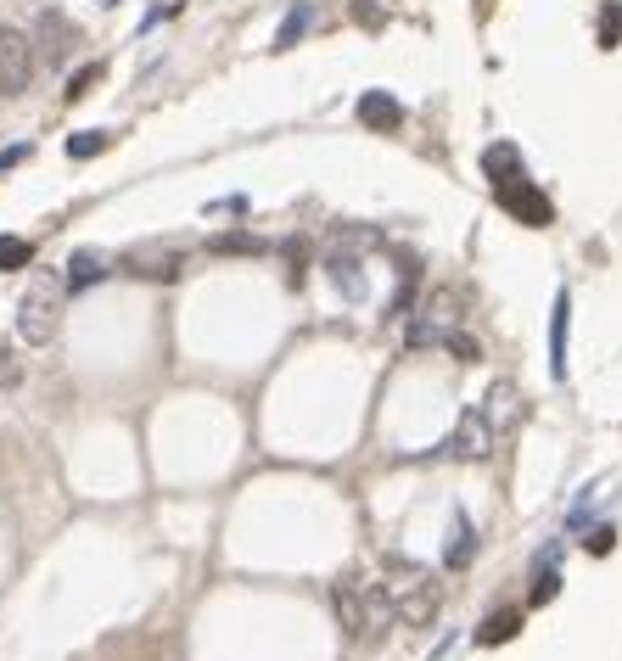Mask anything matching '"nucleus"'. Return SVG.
<instances>
[{
    "label": "nucleus",
    "mask_w": 622,
    "mask_h": 661,
    "mask_svg": "<svg viewBox=\"0 0 622 661\" xmlns=\"http://www.w3.org/2000/svg\"><path fill=\"white\" fill-rule=\"evenodd\" d=\"M101 6H118V0H101Z\"/></svg>",
    "instance_id": "obj_27"
},
{
    "label": "nucleus",
    "mask_w": 622,
    "mask_h": 661,
    "mask_svg": "<svg viewBox=\"0 0 622 661\" xmlns=\"http://www.w3.org/2000/svg\"><path fill=\"white\" fill-rule=\"evenodd\" d=\"M107 275H113V258L96 253V247H79V253H73L68 264H62V286H68L73 297L90 292V286H101Z\"/></svg>",
    "instance_id": "obj_8"
},
{
    "label": "nucleus",
    "mask_w": 622,
    "mask_h": 661,
    "mask_svg": "<svg viewBox=\"0 0 622 661\" xmlns=\"http://www.w3.org/2000/svg\"><path fill=\"white\" fill-rule=\"evenodd\" d=\"M482 421L494 426V432H505L510 421H516V409H522V393H516V381H494L488 387V398H482Z\"/></svg>",
    "instance_id": "obj_11"
},
{
    "label": "nucleus",
    "mask_w": 622,
    "mask_h": 661,
    "mask_svg": "<svg viewBox=\"0 0 622 661\" xmlns=\"http://www.w3.org/2000/svg\"><path fill=\"white\" fill-rule=\"evenodd\" d=\"M34 45H29V34L23 29H12V23H0V96L12 101V96H23L29 90V79H34Z\"/></svg>",
    "instance_id": "obj_3"
},
{
    "label": "nucleus",
    "mask_w": 622,
    "mask_h": 661,
    "mask_svg": "<svg viewBox=\"0 0 622 661\" xmlns=\"http://www.w3.org/2000/svg\"><path fill=\"white\" fill-rule=\"evenodd\" d=\"M617 40H622V6H617V0H611L606 12H600V45H606V51H611V45H617Z\"/></svg>",
    "instance_id": "obj_22"
},
{
    "label": "nucleus",
    "mask_w": 622,
    "mask_h": 661,
    "mask_svg": "<svg viewBox=\"0 0 622 661\" xmlns=\"http://www.w3.org/2000/svg\"><path fill=\"white\" fill-rule=\"evenodd\" d=\"M566 331H572V292H555V309H550V376L566 381Z\"/></svg>",
    "instance_id": "obj_10"
},
{
    "label": "nucleus",
    "mask_w": 622,
    "mask_h": 661,
    "mask_svg": "<svg viewBox=\"0 0 622 661\" xmlns=\"http://www.w3.org/2000/svg\"><path fill=\"white\" fill-rule=\"evenodd\" d=\"M23 157H29V146H6V152H0V169H17Z\"/></svg>",
    "instance_id": "obj_26"
},
{
    "label": "nucleus",
    "mask_w": 622,
    "mask_h": 661,
    "mask_svg": "<svg viewBox=\"0 0 622 661\" xmlns=\"http://www.w3.org/2000/svg\"><path fill=\"white\" fill-rule=\"evenodd\" d=\"M208 253L213 258H258L264 241H258L253 230H219V236H208Z\"/></svg>",
    "instance_id": "obj_14"
},
{
    "label": "nucleus",
    "mask_w": 622,
    "mask_h": 661,
    "mask_svg": "<svg viewBox=\"0 0 622 661\" xmlns=\"http://www.w3.org/2000/svg\"><path fill=\"white\" fill-rule=\"evenodd\" d=\"M443 449H449L454 460H482V454L494 449V426L482 421L477 404L460 409V421H454V432H449V443H443Z\"/></svg>",
    "instance_id": "obj_6"
},
{
    "label": "nucleus",
    "mask_w": 622,
    "mask_h": 661,
    "mask_svg": "<svg viewBox=\"0 0 622 661\" xmlns=\"http://www.w3.org/2000/svg\"><path fill=\"white\" fill-rule=\"evenodd\" d=\"M516 633H522V611H499V617L477 633V645H510Z\"/></svg>",
    "instance_id": "obj_16"
},
{
    "label": "nucleus",
    "mask_w": 622,
    "mask_h": 661,
    "mask_svg": "<svg viewBox=\"0 0 622 661\" xmlns=\"http://www.w3.org/2000/svg\"><path fill=\"white\" fill-rule=\"evenodd\" d=\"M29 264H34V241L0 236V269H29Z\"/></svg>",
    "instance_id": "obj_18"
},
{
    "label": "nucleus",
    "mask_w": 622,
    "mask_h": 661,
    "mask_svg": "<svg viewBox=\"0 0 622 661\" xmlns=\"http://www.w3.org/2000/svg\"><path fill=\"white\" fill-rule=\"evenodd\" d=\"M62 297H68L62 275H34V286L23 292V303H17V337L29 342V348L57 342V331H62Z\"/></svg>",
    "instance_id": "obj_2"
},
{
    "label": "nucleus",
    "mask_w": 622,
    "mask_h": 661,
    "mask_svg": "<svg viewBox=\"0 0 622 661\" xmlns=\"http://www.w3.org/2000/svg\"><path fill=\"white\" fill-rule=\"evenodd\" d=\"M611 544H617V533H611V527H594V533H589V555H606Z\"/></svg>",
    "instance_id": "obj_25"
},
{
    "label": "nucleus",
    "mask_w": 622,
    "mask_h": 661,
    "mask_svg": "<svg viewBox=\"0 0 622 661\" xmlns=\"http://www.w3.org/2000/svg\"><path fill=\"white\" fill-rule=\"evenodd\" d=\"M359 124L365 129H398L404 124V107H398L393 96H387V90H365V96H359Z\"/></svg>",
    "instance_id": "obj_12"
},
{
    "label": "nucleus",
    "mask_w": 622,
    "mask_h": 661,
    "mask_svg": "<svg viewBox=\"0 0 622 661\" xmlns=\"http://www.w3.org/2000/svg\"><path fill=\"white\" fill-rule=\"evenodd\" d=\"M180 253H129L124 269L129 275H141V281H180Z\"/></svg>",
    "instance_id": "obj_13"
},
{
    "label": "nucleus",
    "mask_w": 622,
    "mask_h": 661,
    "mask_svg": "<svg viewBox=\"0 0 622 661\" xmlns=\"http://www.w3.org/2000/svg\"><path fill=\"white\" fill-rule=\"evenodd\" d=\"M443 561H449V572H466V566H471V527H466V516L454 521V544H449Z\"/></svg>",
    "instance_id": "obj_19"
},
{
    "label": "nucleus",
    "mask_w": 622,
    "mask_h": 661,
    "mask_svg": "<svg viewBox=\"0 0 622 661\" xmlns=\"http://www.w3.org/2000/svg\"><path fill=\"white\" fill-rule=\"evenodd\" d=\"M382 589H387V600H393V617H404V622H432L438 617V583H432L426 566L404 561V555H387Z\"/></svg>",
    "instance_id": "obj_1"
},
{
    "label": "nucleus",
    "mask_w": 622,
    "mask_h": 661,
    "mask_svg": "<svg viewBox=\"0 0 622 661\" xmlns=\"http://www.w3.org/2000/svg\"><path fill=\"white\" fill-rule=\"evenodd\" d=\"M499 208L510 213V219H522V225H533V230H544L555 219V208H550V197L538 191L527 174H516V180H505L499 185Z\"/></svg>",
    "instance_id": "obj_4"
},
{
    "label": "nucleus",
    "mask_w": 622,
    "mask_h": 661,
    "mask_svg": "<svg viewBox=\"0 0 622 661\" xmlns=\"http://www.w3.org/2000/svg\"><path fill=\"white\" fill-rule=\"evenodd\" d=\"M309 23H314V12H309V6H297V12H292V17H286V23H281V34H275V45H281V51H286V45H297V40H303V29H309Z\"/></svg>",
    "instance_id": "obj_20"
},
{
    "label": "nucleus",
    "mask_w": 622,
    "mask_h": 661,
    "mask_svg": "<svg viewBox=\"0 0 622 661\" xmlns=\"http://www.w3.org/2000/svg\"><path fill=\"white\" fill-rule=\"evenodd\" d=\"M107 146H113L107 129H79V135H68V157H79V163H85V157H101Z\"/></svg>",
    "instance_id": "obj_17"
},
{
    "label": "nucleus",
    "mask_w": 622,
    "mask_h": 661,
    "mask_svg": "<svg viewBox=\"0 0 622 661\" xmlns=\"http://www.w3.org/2000/svg\"><path fill=\"white\" fill-rule=\"evenodd\" d=\"M326 275H331V286H337L348 303H365L370 297V275H365V264H359V253H331Z\"/></svg>",
    "instance_id": "obj_9"
},
{
    "label": "nucleus",
    "mask_w": 622,
    "mask_h": 661,
    "mask_svg": "<svg viewBox=\"0 0 622 661\" xmlns=\"http://www.w3.org/2000/svg\"><path fill=\"white\" fill-rule=\"evenodd\" d=\"M555 594H561V577H555V572H538V583H533V605H550Z\"/></svg>",
    "instance_id": "obj_24"
},
{
    "label": "nucleus",
    "mask_w": 622,
    "mask_h": 661,
    "mask_svg": "<svg viewBox=\"0 0 622 661\" xmlns=\"http://www.w3.org/2000/svg\"><path fill=\"white\" fill-rule=\"evenodd\" d=\"M331 611H337V622H342L348 639H365V633H370L365 583H359V577H337V583H331Z\"/></svg>",
    "instance_id": "obj_7"
},
{
    "label": "nucleus",
    "mask_w": 622,
    "mask_h": 661,
    "mask_svg": "<svg viewBox=\"0 0 622 661\" xmlns=\"http://www.w3.org/2000/svg\"><path fill=\"white\" fill-rule=\"evenodd\" d=\"M29 45H34V57H45V62H68V51L79 45V29H73L57 6H45L29 29Z\"/></svg>",
    "instance_id": "obj_5"
},
{
    "label": "nucleus",
    "mask_w": 622,
    "mask_h": 661,
    "mask_svg": "<svg viewBox=\"0 0 622 661\" xmlns=\"http://www.w3.org/2000/svg\"><path fill=\"white\" fill-rule=\"evenodd\" d=\"M443 348H449L454 359H460V365H477V359H482V348L466 337V331H449V337H443Z\"/></svg>",
    "instance_id": "obj_21"
},
{
    "label": "nucleus",
    "mask_w": 622,
    "mask_h": 661,
    "mask_svg": "<svg viewBox=\"0 0 622 661\" xmlns=\"http://www.w3.org/2000/svg\"><path fill=\"white\" fill-rule=\"evenodd\" d=\"M96 79H101V62H90V68H79V73L68 79V90H62V96H68V101L90 96V85H96Z\"/></svg>",
    "instance_id": "obj_23"
},
{
    "label": "nucleus",
    "mask_w": 622,
    "mask_h": 661,
    "mask_svg": "<svg viewBox=\"0 0 622 661\" xmlns=\"http://www.w3.org/2000/svg\"><path fill=\"white\" fill-rule=\"evenodd\" d=\"M482 174H488V180H494V185L516 180V174H522V152H516V146H510V141L488 146V152H482Z\"/></svg>",
    "instance_id": "obj_15"
}]
</instances>
